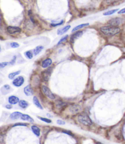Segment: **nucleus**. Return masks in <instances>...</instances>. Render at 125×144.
<instances>
[{"mask_svg": "<svg viewBox=\"0 0 125 144\" xmlns=\"http://www.w3.org/2000/svg\"><path fill=\"white\" fill-rule=\"evenodd\" d=\"M101 32L107 36H114L120 32V29L118 27L111 26H106L101 27L100 29Z\"/></svg>", "mask_w": 125, "mask_h": 144, "instance_id": "obj_1", "label": "nucleus"}, {"mask_svg": "<svg viewBox=\"0 0 125 144\" xmlns=\"http://www.w3.org/2000/svg\"><path fill=\"white\" fill-rule=\"evenodd\" d=\"M77 119H78V121L80 123H81L84 125H86V126H90L92 124V120L89 117V116L87 114H82L79 115Z\"/></svg>", "mask_w": 125, "mask_h": 144, "instance_id": "obj_2", "label": "nucleus"}, {"mask_svg": "<svg viewBox=\"0 0 125 144\" xmlns=\"http://www.w3.org/2000/svg\"><path fill=\"white\" fill-rule=\"evenodd\" d=\"M42 92L44 93L45 95L47 97H48V98H50V99H55V95H54V94H52V92H51V90H50L47 86H45V85L42 86Z\"/></svg>", "mask_w": 125, "mask_h": 144, "instance_id": "obj_3", "label": "nucleus"}, {"mask_svg": "<svg viewBox=\"0 0 125 144\" xmlns=\"http://www.w3.org/2000/svg\"><path fill=\"white\" fill-rule=\"evenodd\" d=\"M81 110H82V107L79 105H71L69 108L70 112L72 114L78 113Z\"/></svg>", "mask_w": 125, "mask_h": 144, "instance_id": "obj_4", "label": "nucleus"}, {"mask_svg": "<svg viewBox=\"0 0 125 144\" xmlns=\"http://www.w3.org/2000/svg\"><path fill=\"white\" fill-rule=\"evenodd\" d=\"M24 78L22 76H19L14 80V81L12 82V84L15 86H17V87H20L24 83Z\"/></svg>", "mask_w": 125, "mask_h": 144, "instance_id": "obj_5", "label": "nucleus"}, {"mask_svg": "<svg viewBox=\"0 0 125 144\" xmlns=\"http://www.w3.org/2000/svg\"><path fill=\"white\" fill-rule=\"evenodd\" d=\"M7 31L10 34H15L21 32V29L16 26H8L7 27Z\"/></svg>", "mask_w": 125, "mask_h": 144, "instance_id": "obj_6", "label": "nucleus"}, {"mask_svg": "<svg viewBox=\"0 0 125 144\" xmlns=\"http://www.w3.org/2000/svg\"><path fill=\"white\" fill-rule=\"evenodd\" d=\"M121 18H114L110 19L109 21V24L110 26H114V27H117V26L120 25L121 23Z\"/></svg>", "mask_w": 125, "mask_h": 144, "instance_id": "obj_7", "label": "nucleus"}, {"mask_svg": "<svg viewBox=\"0 0 125 144\" xmlns=\"http://www.w3.org/2000/svg\"><path fill=\"white\" fill-rule=\"evenodd\" d=\"M24 92L26 96H31L33 95V90L30 85H27L24 88Z\"/></svg>", "mask_w": 125, "mask_h": 144, "instance_id": "obj_8", "label": "nucleus"}, {"mask_svg": "<svg viewBox=\"0 0 125 144\" xmlns=\"http://www.w3.org/2000/svg\"><path fill=\"white\" fill-rule=\"evenodd\" d=\"M8 101L10 105H16L17 103L19 102L20 100L19 98L15 96V95H11L9 97Z\"/></svg>", "mask_w": 125, "mask_h": 144, "instance_id": "obj_9", "label": "nucleus"}, {"mask_svg": "<svg viewBox=\"0 0 125 144\" xmlns=\"http://www.w3.org/2000/svg\"><path fill=\"white\" fill-rule=\"evenodd\" d=\"M51 73V68H49L48 70L45 71L42 73V76L44 81H48L49 80Z\"/></svg>", "mask_w": 125, "mask_h": 144, "instance_id": "obj_10", "label": "nucleus"}, {"mask_svg": "<svg viewBox=\"0 0 125 144\" xmlns=\"http://www.w3.org/2000/svg\"><path fill=\"white\" fill-rule=\"evenodd\" d=\"M11 91V87L9 85H5L1 88V92L2 94H7Z\"/></svg>", "mask_w": 125, "mask_h": 144, "instance_id": "obj_11", "label": "nucleus"}, {"mask_svg": "<svg viewBox=\"0 0 125 144\" xmlns=\"http://www.w3.org/2000/svg\"><path fill=\"white\" fill-rule=\"evenodd\" d=\"M83 34V32H82V31H78V32H76V33L73 34V35H72V36H71V38H70V41L71 42H74L75 40H76V39H77L78 38H79L80 36H81V35Z\"/></svg>", "mask_w": 125, "mask_h": 144, "instance_id": "obj_12", "label": "nucleus"}, {"mask_svg": "<svg viewBox=\"0 0 125 144\" xmlns=\"http://www.w3.org/2000/svg\"><path fill=\"white\" fill-rule=\"evenodd\" d=\"M22 114H23L21 113L20 112H14L10 114V118L12 120H17V119L21 118Z\"/></svg>", "mask_w": 125, "mask_h": 144, "instance_id": "obj_13", "label": "nucleus"}, {"mask_svg": "<svg viewBox=\"0 0 125 144\" xmlns=\"http://www.w3.org/2000/svg\"><path fill=\"white\" fill-rule=\"evenodd\" d=\"M70 26H69V25L66 26H65L64 27H63V28L59 29L58 31H57V33L59 35H63L64 34L66 33L67 31H68V30L70 29Z\"/></svg>", "mask_w": 125, "mask_h": 144, "instance_id": "obj_14", "label": "nucleus"}, {"mask_svg": "<svg viewBox=\"0 0 125 144\" xmlns=\"http://www.w3.org/2000/svg\"><path fill=\"white\" fill-rule=\"evenodd\" d=\"M51 63H52V60H51V59H50V58H47V59L45 60L42 62V66L43 68H48L51 65Z\"/></svg>", "mask_w": 125, "mask_h": 144, "instance_id": "obj_15", "label": "nucleus"}, {"mask_svg": "<svg viewBox=\"0 0 125 144\" xmlns=\"http://www.w3.org/2000/svg\"><path fill=\"white\" fill-rule=\"evenodd\" d=\"M31 129H32V132L34 133L35 136L39 137L40 135V129L39 127H37V126H35V125H33V126H31Z\"/></svg>", "mask_w": 125, "mask_h": 144, "instance_id": "obj_16", "label": "nucleus"}, {"mask_svg": "<svg viewBox=\"0 0 125 144\" xmlns=\"http://www.w3.org/2000/svg\"><path fill=\"white\" fill-rule=\"evenodd\" d=\"M21 119L23 120H26V121H28L29 122H33L34 120L31 116L27 114H22V117H21Z\"/></svg>", "mask_w": 125, "mask_h": 144, "instance_id": "obj_17", "label": "nucleus"}, {"mask_svg": "<svg viewBox=\"0 0 125 144\" xmlns=\"http://www.w3.org/2000/svg\"><path fill=\"white\" fill-rule=\"evenodd\" d=\"M33 102H34V105H35L36 106V107H37V108H40V109H43V108H42V107L41 105V104H40V102H39V99H37V97L34 96L33 97Z\"/></svg>", "mask_w": 125, "mask_h": 144, "instance_id": "obj_18", "label": "nucleus"}, {"mask_svg": "<svg viewBox=\"0 0 125 144\" xmlns=\"http://www.w3.org/2000/svg\"><path fill=\"white\" fill-rule=\"evenodd\" d=\"M43 49V47L42 46H37L35 49H34L33 51V53L35 55H37L39 54L40 52L42 51V49Z\"/></svg>", "mask_w": 125, "mask_h": 144, "instance_id": "obj_19", "label": "nucleus"}, {"mask_svg": "<svg viewBox=\"0 0 125 144\" xmlns=\"http://www.w3.org/2000/svg\"><path fill=\"white\" fill-rule=\"evenodd\" d=\"M88 25H89V23H84V24H80V25H78V26H76V27H74V28H73V29L72 30V32H75V31H78V30L81 29L83 28V27H85V26H87Z\"/></svg>", "mask_w": 125, "mask_h": 144, "instance_id": "obj_20", "label": "nucleus"}, {"mask_svg": "<svg viewBox=\"0 0 125 144\" xmlns=\"http://www.w3.org/2000/svg\"><path fill=\"white\" fill-rule=\"evenodd\" d=\"M29 104L26 100H22L20 101H19V106L22 108H26L28 107Z\"/></svg>", "mask_w": 125, "mask_h": 144, "instance_id": "obj_21", "label": "nucleus"}, {"mask_svg": "<svg viewBox=\"0 0 125 144\" xmlns=\"http://www.w3.org/2000/svg\"><path fill=\"white\" fill-rule=\"evenodd\" d=\"M20 73V71H16V72H14L10 73V74H9V75H8L9 78L11 80L14 79V78L15 77V76H17V75H18Z\"/></svg>", "mask_w": 125, "mask_h": 144, "instance_id": "obj_22", "label": "nucleus"}, {"mask_svg": "<svg viewBox=\"0 0 125 144\" xmlns=\"http://www.w3.org/2000/svg\"><path fill=\"white\" fill-rule=\"evenodd\" d=\"M25 55L28 59H31L33 57V53H32L31 51H26V52H25Z\"/></svg>", "mask_w": 125, "mask_h": 144, "instance_id": "obj_23", "label": "nucleus"}, {"mask_svg": "<svg viewBox=\"0 0 125 144\" xmlns=\"http://www.w3.org/2000/svg\"><path fill=\"white\" fill-rule=\"evenodd\" d=\"M118 9H114V10H109V11H107L106 12H104L103 14L104 15H112V14H114V13L116 12L117 11H118Z\"/></svg>", "mask_w": 125, "mask_h": 144, "instance_id": "obj_24", "label": "nucleus"}, {"mask_svg": "<svg viewBox=\"0 0 125 144\" xmlns=\"http://www.w3.org/2000/svg\"><path fill=\"white\" fill-rule=\"evenodd\" d=\"M39 119H40V120H42V121L48 123V124H50V123L51 122V120H50V119H49L44 118V117H39Z\"/></svg>", "mask_w": 125, "mask_h": 144, "instance_id": "obj_25", "label": "nucleus"}, {"mask_svg": "<svg viewBox=\"0 0 125 144\" xmlns=\"http://www.w3.org/2000/svg\"><path fill=\"white\" fill-rule=\"evenodd\" d=\"M10 46L13 48H17L20 46L19 44L16 42H12L10 43Z\"/></svg>", "mask_w": 125, "mask_h": 144, "instance_id": "obj_26", "label": "nucleus"}, {"mask_svg": "<svg viewBox=\"0 0 125 144\" xmlns=\"http://www.w3.org/2000/svg\"><path fill=\"white\" fill-rule=\"evenodd\" d=\"M68 35H65V36H63V37L61 39H60V41H59V42H58V44H60V43H61L64 42V41H65V40H67V38H68Z\"/></svg>", "mask_w": 125, "mask_h": 144, "instance_id": "obj_27", "label": "nucleus"}, {"mask_svg": "<svg viewBox=\"0 0 125 144\" xmlns=\"http://www.w3.org/2000/svg\"><path fill=\"white\" fill-rule=\"evenodd\" d=\"M9 64L8 62H2L0 63V68H4L7 66Z\"/></svg>", "mask_w": 125, "mask_h": 144, "instance_id": "obj_28", "label": "nucleus"}, {"mask_svg": "<svg viewBox=\"0 0 125 144\" xmlns=\"http://www.w3.org/2000/svg\"><path fill=\"white\" fill-rule=\"evenodd\" d=\"M15 61H16V56H14V57H13L12 60H11V61H10L9 63H10V65H14L15 63Z\"/></svg>", "mask_w": 125, "mask_h": 144, "instance_id": "obj_29", "label": "nucleus"}, {"mask_svg": "<svg viewBox=\"0 0 125 144\" xmlns=\"http://www.w3.org/2000/svg\"><path fill=\"white\" fill-rule=\"evenodd\" d=\"M57 124H59V125H65V122L64 121H62V120H57Z\"/></svg>", "mask_w": 125, "mask_h": 144, "instance_id": "obj_30", "label": "nucleus"}, {"mask_svg": "<svg viewBox=\"0 0 125 144\" xmlns=\"http://www.w3.org/2000/svg\"><path fill=\"white\" fill-rule=\"evenodd\" d=\"M63 23H64V21H61V22H60V23H58V24H51V26H53V27H56V26H57L61 25V24H63Z\"/></svg>", "mask_w": 125, "mask_h": 144, "instance_id": "obj_31", "label": "nucleus"}, {"mask_svg": "<svg viewBox=\"0 0 125 144\" xmlns=\"http://www.w3.org/2000/svg\"><path fill=\"white\" fill-rule=\"evenodd\" d=\"M26 124H22V123H18V124H16L14 125V126H26Z\"/></svg>", "mask_w": 125, "mask_h": 144, "instance_id": "obj_32", "label": "nucleus"}, {"mask_svg": "<svg viewBox=\"0 0 125 144\" xmlns=\"http://www.w3.org/2000/svg\"><path fill=\"white\" fill-rule=\"evenodd\" d=\"M6 108H7V109H12V105L10 104H8V105H6Z\"/></svg>", "mask_w": 125, "mask_h": 144, "instance_id": "obj_33", "label": "nucleus"}, {"mask_svg": "<svg viewBox=\"0 0 125 144\" xmlns=\"http://www.w3.org/2000/svg\"><path fill=\"white\" fill-rule=\"evenodd\" d=\"M125 8L122 9V10H120V11L118 12V14H125Z\"/></svg>", "mask_w": 125, "mask_h": 144, "instance_id": "obj_34", "label": "nucleus"}, {"mask_svg": "<svg viewBox=\"0 0 125 144\" xmlns=\"http://www.w3.org/2000/svg\"><path fill=\"white\" fill-rule=\"evenodd\" d=\"M97 144H102V143H101V142H97Z\"/></svg>", "mask_w": 125, "mask_h": 144, "instance_id": "obj_35", "label": "nucleus"}, {"mask_svg": "<svg viewBox=\"0 0 125 144\" xmlns=\"http://www.w3.org/2000/svg\"><path fill=\"white\" fill-rule=\"evenodd\" d=\"M1 51V46H0V51Z\"/></svg>", "mask_w": 125, "mask_h": 144, "instance_id": "obj_36", "label": "nucleus"}]
</instances>
